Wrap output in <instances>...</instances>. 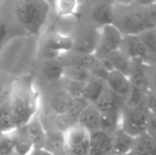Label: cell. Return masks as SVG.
Segmentation results:
<instances>
[{
	"label": "cell",
	"mask_w": 156,
	"mask_h": 155,
	"mask_svg": "<svg viewBox=\"0 0 156 155\" xmlns=\"http://www.w3.org/2000/svg\"><path fill=\"white\" fill-rule=\"evenodd\" d=\"M6 102L12 113L16 129L23 126L37 115L38 95L33 88L30 80H21L15 83L9 89Z\"/></svg>",
	"instance_id": "6da1fadb"
},
{
	"label": "cell",
	"mask_w": 156,
	"mask_h": 155,
	"mask_svg": "<svg viewBox=\"0 0 156 155\" xmlns=\"http://www.w3.org/2000/svg\"><path fill=\"white\" fill-rule=\"evenodd\" d=\"M50 6L47 0H17L14 8L15 18L26 32L38 35L47 23Z\"/></svg>",
	"instance_id": "7a4b0ae2"
},
{
	"label": "cell",
	"mask_w": 156,
	"mask_h": 155,
	"mask_svg": "<svg viewBox=\"0 0 156 155\" xmlns=\"http://www.w3.org/2000/svg\"><path fill=\"white\" fill-rule=\"evenodd\" d=\"M140 6V5H139ZM156 4L152 6H140L139 10H131L116 17L114 25L123 35H138L156 25Z\"/></svg>",
	"instance_id": "3957f363"
},
{
	"label": "cell",
	"mask_w": 156,
	"mask_h": 155,
	"mask_svg": "<svg viewBox=\"0 0 156 155\" xmlns=\"http://www.w3.org/2000/svg\"><path fill=\"white\" fill-rule=\"evenodd\" d=\"M150 111L147 106H126L120 112V128L133 137L147 133Z\"/></svg>",
	"instance_id": "277c9868"
},
{
	"label": "cell",
	"mask_w": 156,
	"mask_h": 155,
	"mask_svg": "<svg viewBox=\"0 0 156 155\" xmlns=\"http://www.w3.org/2000/svg\"><path fill=\"white\" fill-rule=\"evenodd\" d=\"M123 39V34L114 23L104 25L98 30V41H97L94 56L103 58L108 54L120 49Z\"/></svg>",
	"instance_id": "5b68a950"
},
{
	"label": "cell",
	"mask_w": 156,
	"mask_h": 155,
	"mask_svg": "<svg viewBox=\"0 0 156 155\" xmlns=\"http://www.w3.org/2000/svg\"><path fill=\"white\" fill-rule=\"evenodd\" d=\"M66 149L74 151L79 155H89L90 132L79 123H73L64 130Z\"/></svg>",
	"instance_id": "8992f818"
},
{
	"label": "cell",
	"mask_w": 156,
	"mask_h": 155,
	"mask_svg": "<svg viewBox=\"0 0 156 155\" xmlns=\"http://www.w3.org/2000/svg\"><path fill=\"white\" fill-rule=\"evenodd\" d=\"M120 49L131 60L141 61L146 64L151 56V53L139 35H123Z\"/></svg>",
	"instance_id": "52a82bcc"
},
{
	"label": "cell",
	"mask_w": 156,
	"mask_h": 155,
	"mask_svg": "<svg viewBox=\"0 0 156 155\" xmlns=\"http://www.w3.org/2000/svg\"><path fill=\"white\" fill-rule=\"evenodd\" d=\"M105 85L114 93L120 97L124 101L127 99L132 89V84L129 76L120 72L118 70H111L107 72L104 79Z\"/></svg>",
	"instance_id": "ba28073f"
},
{
	"label": "cell",
	"mask_w": 156,
	"mask_h": 155,
	"mask_svg": "<svg viewBox=\"0 0 156 155\" xmlns=\"http://www.w3.org/2000/svg\"><path fill=\"white\" fill-rule=\"evenodd\" d=\"M93 104L101 114H103V113L121 112L125 103L121 98L118 97L116 93H114L111 89L105 86V88Z\"/></svg>",
	"instance_id": "9c48e42d"
},
{
	"label": "cell",
	"mask_w": 156,
	"mask_h": 155,
	"mask_svg": "<svg viewBox=\"0 0 156 155\" xmlns=\"http://www.w3.org/2000/svg\"><path fill=\"white\" fill-rule=\"evenodd\" d=\"M112 135L102 130L90 132L89 155H112Z\"/></svg>",
	"instance_id": "30bf717a"
},
{
	"label": "cell",
	"mask_w": 156,
	"mask_h": 155,
	"mask_svg": "<svg viewBox=\"0 0 156 155\" xmlns=\"http://www.w3.org/2000/svg\"><path fill=\"white\" fill-rule=\"evenodd\" d=\"M28 138L31 140L34 148H41L45 145L46 130L38 115H35L28 123L20 126Z\"/></svg>",
	"instance_id": "8fae6325"
},
{
	"label": "cell",
	"mask_w": 156,
	"mask_h": 155,
	"mask_svg": "<svg viewBox=\"0 0 156 155\" xmlns=\"http://www.w3.org/2000/svg\"><path fill=\"white\" fill-rule=\"evenodd\" d=\"M146 63L141 61L132 60V68L129 75L132 87L144 91L150 90V78L146 71Z\"/></svg>",
	"instance_id": "7c38bea8"
},
{
	"label": "cell",
	"mask_w": 156,
	"mask_h": 155,
	"mask_svg": "<svg viewBox=\"0 0 156 155\" xmlns=\"http://www.w3.org/2000/svg\"><path fill=\"white\" fill-rule=\"evenodd\" d=\"M41 46L60 52L61 54H65L67 52H70L73 48V37L68 34L55 32V33L49 34L44 39Z\"/></svg>",
	"instance_id": "4fadbf2b"
},
{
	"label": "cell",
	"mask_w": 156,
	"mask_h": 155,
	"mask_svg": "<svg viewBox=\"0 0 156 155\" xmlns=\"http://www.w3.org/2000/svg\"><path fill=\"white\" fill-rule=\"evenodd\" d=\"M134 143H135V137L127 134L119 126L112 134V145H113L112 155L131 153L133 151Z\"/></svg>",
	"instance_id": "5bb4252c"
},
{
	"label": "cell",
	"mask_w": 156,
	"mask_h": 155,
	"mask_svg": "<svg viewBox=\"0 0 156 155\" xmlns=\"http://www.w3.org/2000/svg\"><path fill=\"white\" fill-rule=\"evenodd\" d=\"M76 123L86 129L88 132L100 130L101 113L97 110L94 104L89 103L79 115L78 119H76Z\"/></svg>",
	"instance_id": "9a60e30c"
},
{
	"label": "cell",
	"mask_w": 156,
	"mask_h": 155,
	"mask_svg": "<svg viewBox=\"0 0 156 155\" xmlns=\"http://www.w3.org/2000/svg\"><path fill=\"white\" fill-rule=\"evenodd\" d=\"M98 41V31L85 32L78 38H73V48L71 52L81 54H94Z\"/></svg>",
	"instance_id": "2e32d148"
},
{
	"label": "cell",
	"mask_w": 156,
	"mask_h": 155,
	"mask_svg": "<svg viewBox=\"0 0 156 155\" xmlns=\"http://www.w3.org/2000/svg\"><path fill=\"white\" fill-rule=\"evenodd\" d=\"M91 19L99 28L104 25L113 23L114 21V5L107 2H99L91 10Z\"/></svg>",
	"instance_id": "e0dca14e"
},
{
	"label": "cell",
	"mask_w": 156,
	"mask_h": 155,
	"mask_svg": "<svg viewBox=\"0 0 156 155\" xmlns=\"http://www.w3.org/2000/svg\"><path fill=\"white\" fill-rule=\"evenodd\" d=\"M44 148L49 150L53 154L60 153V152L62 153L64 150L66 149L64 131L60 130V129L46 131V138Z\"/></svg>",
	"instance_id": "ac0fdd59"
},
{
	"label": "cell",
	"mask_w": 156,
	"mask_h": 155,
	"mask_svg": "<svg viewBox=\"0 0 156 155\" xmlns=\"http://www.w3.org/2000/svg\"><path fill=\"white\" fill-rule=\"evenodd\" d=\"M104 58L107 60L113 70H118L126 76L129 75L132 68V60L121 49L108 54Z\"/></svg>",
	"instance_id": "d6986e66"
},
{
	"label": "cell",
	"mask_w": 156,
	"mask_h": 155,
	"mask_svg": "<svg viewBox=\"0 0 156 155\" xmlns=\"http://www.w3.org/2000/svg\"><path fill=\"white\" fill-rule=\"evenodd\" d=\"M133 155H156V141L148 133L135 138Z\"/></svg>",
	"instance_id": "ffe728a7"
},
{
	"label": "cell",
	"mask_w": 156,
	"mask_h": 155,
	"mask_svg": "<svg viewBox=\"0 0 156 155\" xmlns=\"http://www.w3.org/2000/svg\"><path fill=\"white\" fill-rule=\"evenodd\" d=\"M43 68H41V73L43 77L45 78L48 82H55V81H61L63 78V69L64 65L58 60H50V61H44Z\"/></svg>",
	"instance_id": "44dd1931"
},
{
	"label": "cell",
	"mask_w": 156,
	"mask_h": 155,
	"mask_svg": "<svg viewBox=\"0 0 156 155\" xmlns=\"http://www.w3.org/2000/svg\"><path fill=\"white\" fill-rule=\"evenodd\" d=\"M13 141H14L15 153L19 155H28L33 149V143H31L21 128H17L11 132Z\"/></svg>",
	"instance_id": "7402d4cb"
},
{
	"label": "cell",
	"mask_w": 156,
	"mask_h": 155,
	"mask_svg": "<svg viewBox=\"0 0 156 155\" xmlns=\"http://www.w3.org/2000/svg\"><path fill=\"white\" fill-rule=\"evenodd\" d=\"M104 80L91 77L87 82L84 84V89H83V98L87 100L89 103L93 104L97 100V98L100 96L102 90L105 88Z\"/></svg>",
	"instance_id": "603a6c76"
},
{
	"label": "cell",
	"mask_w": 156,
	"mask_h": 155,
	"mask_svg": "<svg viewBox=\"0 0 156 155\" xmlns=\"http://www.w3.org/2000/svg\"><path fill=\"white\" fill-rule=\"evenodd\" d=\"M63 78L76 82L85 83L91 78L90 71L87 68L76 65H64Z\"/></svg>",
	"instance_id": "cb8c5ba5"
},
{
	"label": "cell",
	"mask_w": 156,
	"mask_h": 155,
	"mask_svg": "<svg viewBox=\"0 0 156 155\" xmlns=\"http://www.w3.org/2000/svg\"><path fill=\"white\" fill-rule=\"evenodd\" d=\"M78 0H54L52 6L60 17H71L78 12Z\"/></svg>",
	"instance_id": "d4e9b609"
},
{
	"label": "cell",
	"mask_w": 156,
	"mask_h": 155,
	"mask_svg": "<svg viewBox=\"0 0 156 155\" xmlns=\"http://www.w3.org/2000/svg\"><path fill=\"white\" fill-rule=\"evenodd\" d=\"M70 98L71 97L65 91L63 93H58L52 98L51 102H50V106H51V110L53 111L54 114L60 117H64L67 115Z\"/></svg>",
	"instance_id": "484cf974"
},
{
	"label": "cell",
	"mask_w": 156,
	"mask_h": 155,
	"mask_svg": "<svg viewBox=\"0 0 156 155\" xmlns=\"http://www.w3.org/2000/svg\"><path fill=\"white\" fill-rule=\"evenodd\" d=\"M120 125V112L103 113L101 114V125L100 130L113 134Z\"/></svg>",
	"instance_id": "4316f807"
},
{
	"label": "cell",
	"mask_w": 156,
	"mask_h": 155,
	"mask_svg": "<svg viewBox=\"0 0 156 155\" xmlns=\"http://www.w3.org/2000/svg\"><path fill=\"white\" fill-rule=\"evenodd\" d=\"M88 104H89V102L87 101L85 98L71 97L70 98V102H69V106H68V112H67V115H66V118L76 122V119H78L79 115L81 114V112H82Z\"/></svg>",
	"instance_id": "83f0119b"
},
{
	"label": "cell",
	"mask_w": 156,
	"mask_h": 155,
	"mask_svg": "<svg viewBox=\"0 0 156 155\" xmlns=\"http://www.w3.org/2000/svg\"><path fill=\"white\" fill-rule=\"evenodd\" d=\"M15 129H16V126L14 124L12 113H11L10 107L8 105V102H5L0 106V132L11 133Z\"/></svg>",
	"instance_id": "f1b7e54d"
},
{
	"label": "cell",
	"mask_w": 156,
	"mask_h": 155,
	"mask_svg": "<svg viewBox=\"0 0 156 155\" xmlns=\"http://www.w3.org/2000/svg\"><path fill=\"white\" fill-rule=\"evenodd\" d=\"M14 153V141L11 133H1L0 134V155H13Z\"/></svg>",
	"instance_id": "f546056e"
},
{
	"label": "cell",
	"mask_w": 156,
	"mask_h": 155,
	"mask_svg": "<svg viewBox=\"0 0 156 155\" xmlns=\"http://www.w3.org/2000/svg\"><path fill=\"white\" fill-rule=\"evenodd\" d=\"M138 35L140 36V38L142 39L146 47L148 48L149 52L151 54L156 55V33L154 32V30H153V28L138 34Z\"/></svg>",
	"instance_id": "4dcf8cb0"
},
{
	"label": "cell",
	"mask_w": 156,
	"mask_h": 155,
	"mask_svg": "<svg viewBox=\"0 0 156 155\" xmlns=\"http://www.w3.org/2000/svg\"><path fill=\"white\" fill-rule=\"evenodd\" d=\"M144 105L149 108V111L156 112V90L150 89V90L147 91Z\"/></svg>",
	"instance_id": "1f68e13d"
},
{
	"label": "cell",
	"mask_w": 156,
	"mask_h": 155,
	"mask_svg": "<svg viewBox=\"0 0 156 155\" xmlns=\"http://www.w3.org/2000/svg\"><path fill=\"white\" fill-rule=\"evenodd\" d=\"M147 133H148L149 135H151L154 139L156 138V112L150 111V116H149Z\"/></svg>",
	"instance_id": "d6a6232c"
},
{
	"label": "cell",
	"mask_w": 156,
	"mask_h": 155,
	"mask_svg": "<svg viewBox=\"0 0 156 155\" xmlns=\"http://www.w3.org/2000/svg\"><path fill=\"white\" fill-rule=\"evenodd\" d=\"M28 155H55V154L50 152L49 150H47L46 148L41 147V148H33Z\"/></svg>",
	"instance_id": "836d02e7"
},
{
	"label": "cell",
	"mask_w": 156,
	"mask_h": 155,
	"mask_svg": "<svg viewBox=\"0 0 156 155\" xmlns=\"http://www.w3.org/2000/svg\"><path fill=\"white\" fill-rule=\"evenodd\" d=\"M6 33H8V26H6V23L3 20L0 19V45H1L2 41L5 38Z\"/></svg>",
	"instance_id": "e575fe53"
},
{
	"label": "cell",
	"mask_w": 156,
	"mask_h": 155,
	"mask_svg": "<svg viewBox=\"0 0 156 155\" xmlns=\"http://www.w3.org/2000/svg\"><path fill=\"white\" fill-rule=\"evenodd\" d=\"M135 3H137L140 6H144V8H148V6H152L156 4V0H135Z\"/></svg>",
	"instance_id": "d590c367"
},
{
	"label": "cell",
	"mask_w": 156,
	"mask_h": 155,
	"mask_svg": "<svg viewBox=\"0 0 156 155\" xmlns=\"http://www.w3.org/2000/svg\"><path fill=\"white\" fill-rule=\"evenodd\" d=\"M115 5H120V6H129L133 5L135 3V0H113Z\"/></svg>",
	"instance_id": "8d00e7d4"
},
{
	"label": "cell",
	"mask_w": 156,
	"mask_h": 155,
	"mask_svg": "<svg viewBox=\"0 0 156 155\" xmlns=\"http://www.w3.org/2000/svg\"><path fill=\"white\" fill-rule=\"evenodd\" d=\"M8 97H9V89H5L3 93H0V106L3 103H5L6 100H8Z\"/></svg>",
	"instance_id": "74e56055"
},
{
	"label": "cell",
	"mask_w": 156,
	"mask_h": 155,
	"mask_svg": "<svg viewBox=\"0 0 156 155\" xmlns=\"http://www.w3.org/2000/svg\"><path fill=\"white\" fill-rule=\"evenodd\" d=\"M150 89L156 90V69L152 75V78L150 79Z\"/></svg>",
	"instance_id": "f35d334b"
},
{
	"label": "cell",
	"mask_w": 156,
	"mask_h": 155,
	"mask_svg": "<svg viewBox=\"0 0 156 155\" xmlns=\"http://www.w3.org/2000/svg\"><path fill=\"white\" fill-rule=\"evenodd\" d=\"M62 155H79L78 153H76L74 151L72 150H69V149H65L64 151L62 152Z\"/></svg>",
	"instance_id": "ab89813d"
},
{
	"label": "cell",
	"mask_w": 156,
	"mask_h": 155,
	"mask_svg": "<svg viewBox=\"0 0 156 155\" xmlns=\"http://www.w3.org/2000/svg\"><path fill=\"white\" fill-rule=\"evenodd\" d=\"M4 90H5V88H4L3 84H2V83L0 82V93H3Z\"/></svg>",
	"instance_id": "60d3db41"
},
{
	"label": "cell",
	"mask_w": 156,
	"mask_h": 155,
	"mask_svg": "<svg viewBox=\"0 0 156 155\" xmlns=\"http://www.w3.org/2000/svg\"><path fill=\"white\" fill-rule=\"evenodd\" d=\"M88 1H90V0H78L79 4H83V3H85V2H88Z\"/></svg>",
	"instance_id": "b9f144b4"
},
{
	"label": "cell",
	"mask_w": 156,
	"mask_h": 155,
	"mask_svg": "<svg viewBox=\"0 0 156 155\" xmlns=\"http://www.w3.org/2000/svg\"><path fill=\"white\" fill-rule=\"evenodd\" d=\"M119 155H133V154H132V152H131V153H127V154H119Z\"/></svg>",
	"instance_id": "7bdbcfd3"
},
{
	"label": "cell",
	"mask_w": 156,
	"mask_h": 155,
	"mask_svg": "<svg viewBox=\"0 0 156 155\" xmlns=\"http://www.w3.org/2000/svg\"><path fill=\"white\" fill-rule=\"evenodd\" d=\"M153 30H154V32H155V33H156V25L154 26V27H153Z\"/></svg>",
	"instance_id": "ee69618b"
}]
</instances>
